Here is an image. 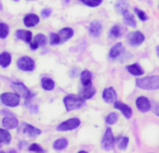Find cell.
Returning <instances> with one entry per match:
<instances>
[{"mask_svg":"<svg viewBox=\"0 0 159 153\" xmlns=\"http://www.w3.org/2000/svg\"><path fill=\"white\" fill-rule=\"evenodd\" d=\"M2 9V6H1V3H0V10H1Z\"/></svg>","mask_w":159,"mask_h":153,"instance_id":"obj_42","label":"cell"},{"mask_svg":"<svg viewBox=\"0 0 159 153\" xmlns=\"http://www.w3.org/2000/svg\"><path fill=\"white\" fill-rule=\"evenodd\" d=\"M124 52H125V48L123 47V44H122L121 42H119V43L115 44L114 46H112V48H111V50H110L109 55H110V58H111V60H116V59H118Z\"/></svg>","mask_w":159,"mask_h":153,"instance_id":"obj_13","label":"cell"},{"mask_svg":"<svg viewBox=\"0 0 159 153\" xmlns=\"http://www.w3.org/2000/svg\"><path fill=\"white\" fill-rule=\"evenodd\" d=\"M16 37L24 40L27 43H30L32 40V33L30 31H25V30H18L15 34Z\"/></svg>","mask_w":159,"mask_h":153,"instance_id":"obj_20","label":"cell"},{"mask_svg":"<svg viewBox=\"0 0 159 153\" xmlns=\"http://www.w3.org/2000/svg\"><path fill=\"white\" fill-rule=\"evenodd\" d=\"M0 147H1V143H0Z\"/></svg>","mask_w":159,"mask_h":153,"instance_id":"obj_43","label":"cell"},{"mask_svg":"<svg viewBox=\"0 0 159 153\" xmlns=\"http://www.w3.org/2000/svg\"><path fill=\"white\" fill-rule=\"evenodd\" d=\"M92 78L93 76L90 71L88 70H84L81 74V81L84 86L91 85L92 84Z\"/></svg>","mask_w":159,"mask_h":153,"instance_id":"obj_22","label":"cell"},{"mask_svg":"<svg viewBox=\"0 0 159 153\" xmlns=\"http://www.w3.org/2000/svg\"><path fill=\"white\" fill-rule=\"evenodd\" d=\"M47 44V37L42 34H39L35 37L34 40L30 42V49L36 50L39 47H44Z\"/></svg>","mask_w":159,"mask_h":153,"instance_id":"obj_10","label":"cell"},{"mask_svg":"<svg viewBox=\"0 0 159 153\" xmlns=\"http://www.w3.org/2000/svg\"><path fill=\"white\" fill-rule=\"evenodd\" d=\"M116 11H118V13L122 14L125 11H128V3L126 0H118L116 5H115Z\"/></svg>","mask_w":159,"mask_h":153,"instance_id":"obj_26","label":"cell"},{"mask_svg":"<svg viewBox=\"0 0 159 153\" xmlns=\"http://www.w3.org/2000/svg\"><path fill=\"white\" fill-rule=\"evenodd\" d=\"M136 106H137L138 109L140 112H142V113H146V112H148L152 108L150 100L147 97H145V96L138 97L137 100H136Z\"/></svg>","mask_w":159,"mask_h":153,"instance_id":"obj_9","label":"cell"},{"mask_svg":"<svg viewBox=\"0 0 159 153\" xmlns=\"http://www.w3.org/2000/svg\"><path fill=\"white\" fill-rule=\"evenodd\" d=\"M123 16H124V22L126 25L128 26H131V27H136L137 26V22L133 16L132 13H130L128 11L124 12L123 13Z\"/></svg>","mask_w":159,"mask_h":153,"instance_id":"obj_23","label":"cell"},{"mask_svg":"<svg viewBox=\"0 0 159 153\" xmlns=\"http://www.w3.org/2000/svg\"><path fill=\"white\" fill-rule=\"evenodd\" d=\"M67 144H68V142H67V140L66 138H59L53 143L52 146L56 150H62V149H65L67 146Z\"/></svg>","mask_w":159,"mask_h":153,"instance_id":"obj_27","label":"cell"},{"mask_svg":"<svg viewBox=\"0 0 159 153\" xmlns=\"http://www.w3.org/2000/svg\"><path fill=\"white\" fill-rule=\"evenodd\" d=\"M118 120V114L115 113V112H111L110 113L107 118H106V122L108 124H114Z\"/></svg>","mask_w":159,"mask_h":153,"instance_id":"obj_32","label":"cell"},{"mask_svg":"<svg viewBox=\"0 0 159 153\" xmlns=\"http://www.w3.org/2000/svg\"><path fill=\"white\" fill-rule=\"evenodd\" d=\"M114 107L118 110H120L122 112V114L126 118V119H130L132 117V114H133V111H132V108L125 104V103H122V102H119V101H115L114 102Z\"/></svg>","mask_w":159,"mask_h":153,"instance_id":"obj_11","label":"cell"},{"mask_svg":"<svg viewBox=\"0 0 159 153\" xmlns=\"http://www.w3.org/2000/svg\"><path fill=\"white\" fill-rule=\"evenodd\" d=\"M29 151H33V152H44L43 148L40 147L38 144H32L29 147H28Z\"/></svg>","mask_w":159,"mask_h":153,"instance_id":"obj_35","label":"cell"},{"mask_svg":"<svg viewBox=\"0 0 159 153\" xmlns=\"http://www.w3.org/2000/svg\"><path fill=\"white\" fill-rule=\"evenodd\" d=\"M103 0H83V3L89 7H98L102 3Z\"/></svg>","mask_w":159,"mask_h":153,"instance_id":"obj_33","label":"cell"},{"mask_svg":"<svg viewBox=\"0 0 159 153\" xmlns=\"http://www.w3.org/2000/svg\"><path fill=\"white\" fill-rule=\"evenodd\" d=\"M17 66L23 71H33L35 68V62L27 56H23L17 61Z\"/></svg>","mask_w":159,"mask_h":153,"instance_id":"obj_7","label":"cell"},{"mask_svg":"<svg viewBox=\"0 0 159 153\" xmlns=\"http://www.w3.org/2000/svg\"><path fill=\"white\" fill-rule=\"evenodd\" d=\"M96 94V89L91 85H87V86H84V90L81 91L80 93L79 97L82 98L83 100H86V99H90L92 98Z\"/></svg>","mask_w":159,"mask_h":153,"instance_id":"obj_16","label":"cell"},{"mask_svg":"<svg viewBox=\"0 0 159 153\" xmlns=\"http://www.w3.org/2000/svg\"><path fill=\"white\" fill-rule=\"evenodd\" d=\"M134 11H135V12L137 13V15H138V17L139 18L140 21L145 22V21L148 20V16L146 15V13H145L143 11L139 10V8H134Z\"/></svg>","mask_w":159,"mask_h":153,"instance_id":"obj_34","label":"cell"},{"mask_svg":"<svg viewBox=\"0 0 159 153\" xmlns=\"http://www.w3.org/2000/svg\"><path fill=\"white\" fill-rule=\"evenodd\" d=\"M64 104L67 111H72L75 109L81 108L84 105V100L80 98L79 96H75L72 94L66 95L64 98Z\"/></svg>","mask_w":159,"mask_h":153,"instance_id":"obj_2","label":"cell"},{"mask_svg":"<svg viewBox=\"0 0 159 153\" xmlns=\"http://www.w3.org/2000/svg\"><path fill=\"white\" fill-rule=\"evenodd\" d=\"M3 126L7 129H15L18 127V120L17 119L13 118V117H7L4 118L2 120Z\"/></svg>","mask_w":159,"mask_h":153,"instance_id":"obj_19","label":"cell"},{"mask_svg":"<svg viewBox=\"0 0 159 153\" xmlns=\"http://www.w3.org/2000/svg\"><path fill=\"white\" fill-rule=\"evenodd\" d=\"M11 88L13 91L20 96L25 98L26 101L29 100L32 97V93L28 90L27 87H25L22 82H12L11 83Z\"/></svg>","mask_w":159,"mask_h":153,"instance_id":"obj_4","label":"cell"},{"mask_svg":"<svg viewBox=\"0 0 159 153\" xmlns=\"http://www.w3.org/2000/svg\"><path fill=\"white\" fill-rule=\"evenodd\" d=\"M153 113H154L157 117H159V106H158V105H155V106H154V107H153Z\"/></svg>","mask_w":159,"mask_h":153,"instance_id":"obj_38","label":"cell"},{"mask_svg":"<svg viewBox=\"0 0 159 153\" xmlns=\"http://www.w3.org/2000/svg\"><path fill=\"white\" fill-rule=\"evenodd\" d=\"M11 140V133L4 129H0V143H5L9 144Z\"/></svg>","mask_w":159,"mask_h":153,"instance_id":"obj_28","label":"cell"},{"mask_svg":"<svg viewBox=\"0 0 159 153\" xmlns=\"http://www.w3.org/2000/svg\"><path fill=\"white\" fill-rule=\"evenodd\" d=\"M136 84L139 89L153 91L159 89V76H148L136 80Z\"/></svg>","mask_w":159,"mask_h":153,"instance_id":"obj_1","label":"cell"},{"mask_svg":"<svg viewBox=\"0 0 159 153\" xmlns=\"http://www.w3.org/2000/svg\"><path fill=\"white\" fill-rule=\"evenodd\" d=\"M41 86L45 91H52L54 88V82L51 79L44 78L41 81Z\"/></svg>","mask_w":159,"mask_h":153,"instance_id":"obj_29","label":"cell"},{"mask_svg":"<svg viewBox=\"0 0 159 153\" xmlns=\"http://www.w3.org/2000/svg\"><path fill=\"white\" fill-rule=\"evenodd\" d=\"M15 1H16V0H15Z\"/></svg>","mask_w":159,"mask_h":153,"instance_id":"obj_44","label":"cell"},{"mask_svg":"<svg viewBox=\"0 0 159 153\" xmlns=\"http://www.w3.org/2000/svg\"><path fill=\"white\" fill-rule=\"evenodd\" d=\"M156 53H157V55H158V57H159V46L156 47Z\"/></svg>","mask_w":159,"mask_h":153,"instance_id":"obj_40","label":"cell"},{"mask_svg":"<svg viewBox=\"0 0 159 153\" xmlns=\"http://www.w3.org/2000/svg\"><path fill=\"white\" fill-rule=\"evenodd\" d=\"M102 31H103V27H102V24L98 22V21H94L90 24V26H89V33L91 36L95 37H98L101 34H102Z\"/></svg>","mask_w":159,"mask_h":153,"instance_id":"obj_15","label":"cell"},{"mask_svg":"<svg viewBox=\"0 0 159 153\" xmlns=\"http://www.w3.org/2000/svg\"><path fill=\"white\" fill-rule=\"evenodd\" d=\"M24 126L25 127H24V131L23 132L28 133V135L31 136V137H36L37 135H39V134L41 133V131L39 129H38V128H36V127H34L32 125L25 124Z\"/></svg>","mask_w":159,"mask_h":153,"instance_id":"obj_24","label":"cell"},{"mask_svg":"<svg viewBox=\"0 0 159 153\" xmlns=\"http://www.w3.org/2000/svg\"><path fill=\"white\" fill-rule=\"evenodd\" d=\"M114 142H115V139H114V136L112 134L111 129L107 128L106 132H105V134H104V136L102 138V141H101L102 147L105 150H111L114 146Z\"/></svg>","mask_w":159,"mask_h":153,"instance_id":"obj_6","label":"cell"},{"mask_svg":"<svg viewBox=\"0 0 159 153\" xmlns=\"http://www.w3.org/2000/svg\"><path fill=\"white\" fill-rule=\"evenodd\" d=\"M73 35H74V31H73L72 28H69V27L63 28V29H61L57 33V37L59 38L60 43L66 42V40H68L69 38H71L73 37Z\"/></svg>","mask_w":159,"mask_h":153,"instance_id":"obj_14","label":"cell"},{"mask_svg":"<svg viewBox=\"0 0 159 153\" xmlns=\"http://www.w3.org/2000/svg\"><path fill=\"white\" fill-rule=\"evenodd\" d=\"M9 32H10V29H9V26L4 24V23H0V38H6L9 35Z\"/></svg>","mask_w":159,"mask_h":153,"instance_id":"obj_31","label":"cell"},{"mask_svg":"<svg viewBox=\"0 0 159 153\" xmlns=\"http://www.w3.org/2000/svg\"><path fill=\"white\" fill-rule=\"evenodd\" d=\"M69 1H70V0H65V2H66V3H68Z\"/></svg>","mask_w":159,"mask_h":153,"instance_id":"obj_41","label":"cell"},{"mask_svg":"<svg viewBox=\"0 0 159 153\" xmlns=\"http://www.w3.org/2000/svg\"><path fill=\"white\" fill-rule=\"evenodd\" d=\"M30 111L33 112V113H38V112H39V107H38V106L30 107Z\"/></svg>","mask_w":159,"mask_h":153,"instance_id":"obj_39","label":"cell"},{"mask_svg":"<svg viewBox=\"0 0 159 153\" xmlns=\"http://www.w3.org/2000/svg\"><path fill=\"white\" fill-rule=\"evenodd\" d=\"M102 97H103V99H104V101L106 103L111 104V103H114L115 101H117V94H116L115 90L112 87L106 88L103 91Z\"/></svg>","mask_w":159,"mask_h":153,"instance_id":"obj_12","label":"cell"},{"mask_svg":"<svg viewBox=\"0 0 159 153\" xmlns=\"http://www.w3.org/2000/svg\"><path fill=\"white\" fill-rule=\"evenodd\" d=\"M1 102L10 107H17L20 104V96L16 93H4L0 95Z\"/></svg>","mask_w":159,"mask_h":153,"instance_id":"obj_3","label":"cell"},{"mask_svg":"<svg viewBox=\"0 0 159 153\" xmlns=\"http://www.w3.org/2000/svg\"><path fill=\"white\" fill-rule=\"evenodd\" d=\"M127 40H128V43L130 46L132 47H139L140 46L144 40H145V37L144 35L139 32V31H135V32H132L128 35L127 37Z\"/></svg>","mask_w":159,"mask_h":153,"instance_id":"obj_8","label":"cell"},{"mask_svg":"<svg viewBox=\"0 0 159 153\" xmlns=\"http://www.w3.org/2000/svg\"><path fill=\"white\" fill-rule=\"evenodd\" d=\"M24 23H25V26L33 27L39 23V16H37L36 14H33V13L27 14L24 19Z\"/></svg>","mask_w":159,"mask_h":153,"instance_id":"obj_17","label":"cell"},{"mask_svg":"<svg viewBox=\"0 0 159 153\" xmlns=\"http://www.w3.org/2000/svg\"><path fill=\"white\" fill-rule=\"evenodd\" d=\"M11 56L9 52L4 51L2 53H0V65L6 68L11 64Z\"/></svg>","mask_w":159,"mask_h":153,"instance_id":"obj_25","label":"cell"},{"mask_svg":"<svg viewBox=\"0 0 159 153\" xmlns=\"http://www.w3.org/2000/svg\"><path fill=\"white\" fill-rule=\"evenodd\" d=\"M51 44L52 45H57V44H60V41H59V38L57 37V34H51Z\"/></svg>","mask_w":159,"mask_h":153,"instance_id":"obj_36","label":"cell"},{"mask_svg":"<svg viewBox=\"0 0 159 153\" xmlns=\"http://www.w3.org/2000/svg\"><path fill=\"white\" fill-rule=\"evenodd\" d=\"M126 70L133 76H140L144 74V71L143 69L140 67L139 64L138 63H133V64H129L126 66Z\"/></svg>","mask_w":159,"mask_h":153,"instance_id":"obj_18","label":"cell"},{"mask_svg":"<svg viewBox=\"0 0 159 153\" xmlns=\"http://www.w3.org/2000/svg\"><path fill=\"white\" fill-rule=\"evenodd\" d=\"M81 124V120L77 118H72V119H69L62 123H60L57 127H56V130L59 131V132H66V131H71V130H74L76 128H78Z\"/></svg>","mask_w":159,"mask_h":153,"instance_id":"obj_5","label":"cell"},{"mask_svg":"<svg viewBox=\"0 0 159 153\" xmlns=\"http://www.w3.org/2000/svg\"><path fill=\"white\" fill-rule=\"evenodd\" d=\"M128 142H129V138L127 136H120L117 138V145H118V147L122 150H125L126 149L127 147V145H128Z\"/></svg>","mask_w":159,"mask_h":153,"instance_id":"obj_30","label":"cell"},{"mask_svg":"<svg viewBox=\"0 0 159 153\" xmlns=\"http://www.w3.org/2000/svg\"><path fill=\"white\" fill-rule=\"evenodd\" d=\"M51 14H52V10H51V9H44V10L41 11V15H42V17H44V18L49 17Z\"/></svg>","mask_w":159,"mask_h":153,"instance_id":"obj_37","label":"cell"},{"mask_svg":"<svg viewBox=\"0 0 159 153\" xmlns=\"http://www.w3.org/2000/svg\"><path fill=\"white\" fill-rule=\"evenodd\" d=\"M122 35H123V28H122V26L120 24H115L111 29L109 37L111 39H116V38H119Z\"/></svg>","mask_w":159,"mask_h":153,"instance_id":"obj_21","label":"cell"}]
</instances>
